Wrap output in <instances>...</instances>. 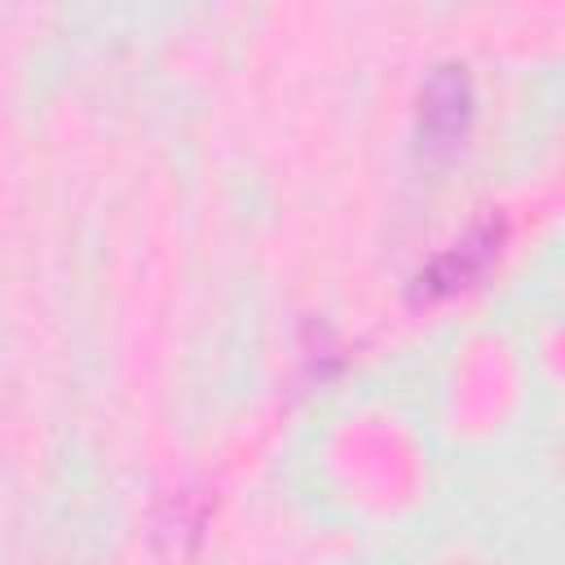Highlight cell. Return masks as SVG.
I'll use <instances>...</instances> for the list:
<instances>
[{"label":"cell","mask_w":565,"mask_h":565,"mask_svg":"<svg viewBox=\"0 0 565 565\" xmlns=\"http://www.w3.org/2000/svg\"><path fill=\"white\" fill-rule=\"evenodd\" d=\"M472 124V79L463 62H437L419 88L415 150L424 163H446Z\"/></svg>","instance_id":"1"},{"label":"cell","mask_w":565,"mask_h":565,"mask_svg":"<svg viewBox=\"0 0 565 565\" xmlns=\"http://www.w3.org/2000/svg\"><path fill=\"white\" fill-rule=\"evenodd\" d=\"M499 238H503V225H499V221L477 225L463 243L446 247L437 260H428V265L415 274V282H411V300H441V296H450V291L477 282V278L486 274V265L494 260Z\"/></svg>","instance_id":"2"}]
</instances>
